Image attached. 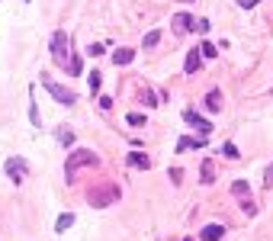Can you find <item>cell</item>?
<instances>
[{
	"label": "cell",
	"mask_w": 273,
	"mask_h": 241,
	"mask_svg": "<svg viewBox=\"0 0 273 241\" xmlns=\"http://www.w3.org/2000/svg\"><path fill=\"white\" fill-rule=\"evenodd\" d=\"M119 196H122V190H119L116 180H100V184H93L90 190H87V203H90L93 209H106V206L119 203Z\"/></svg>",
	"instance_id": "6da1fadb"
},
{
	"label": "cell",
	"mask_w": 273,
	"mask_h": 241,
	"mask_svg": "<svg viewBox=\"0 0 273 241\" xmlns=\"http://www.w3.org/2000/svg\"><path fill=\"white\" fill-rule=\"evenodd\" d=\"M96 164H100V158H96L90 148H74L71 154H68V161H65V180H68V184H74L77 170H81V167H96Z\"/></svg>",
	"instance_id": "7a4b0ae2"
},
{
	"label": "cell",
	"mask_w": 273,
	"mask_h": 241,
	"mask_svg": "<svg viewBox=\"0 0 273 241\" xmlns=\"http://www.w3.org/2000/svg\"><path fill=\"white\" fill-rule=\"evenodd\" d=\"M51 58H55V65H61V68H68L71 65L68 58H74L71 55V36H68L65 29H58L55 36H51Z\"/></svg>",
	"instance_id": "3957f363"
},
{
	"label": "cell",
	"mask_w": 273,
	"mask_h": 241,
	"mask_svg": "<svg viewBox=\"0 0 273 241\" xmlns=\"http://www.w3.org/2000/svg\"><path fill=\"white\" fill-rule=\"evenodd\" d=\"M39 81H42V87H45V90L51 93V97H55V100L61 103V106H74V103H77V93H74V90H68V87H61V84H55L48 74H42Z\"/></svg>",
	"instance_id": "277c9868"
},
{
	"label": "cell",
	"mask_w": 273,
	"mask_h": 241,
	"mask_svg": "<svg viewBox=\"0 0 273 241\" xmlns=\"http://www.w3.org/2000/svg\"><path fill=\"white\" fill-rule=\"evenodd\" d=\"M4 170H7V177H10L13 184H23L26 174H29V161H26V158H7Z\"/></svg>",
	"instance_id": "5b68a950"
},
{
	"label": "cell",
	"mask_w": 273,
	"mask_h": 241,
	"mask_svg": "<svg viewBox=\"0 0 273 241\" xmlns=\"http://www.w3.org/2000/svg\"><path fill=\"white\" fill-rule=\"evenodd\" d=\"M183 119H187V123L199 132V139H209V135H212V123H209V119H202L196 109H183Z\"/></svg>",
	"instance_id": "8992f818"
},
{
	"label": "cell",
	"mask_w": 273,
	"mask_h": 241,
	"mask_svg": "<svg viewBox=\"0 0 273 241\" xmlns=\"http://www.w3.org/2000/svg\"><path fill=\"white\" fill-rule=\"evenodd\" d=\"M171 26H174V32H177V36H187L190 29H196V20H193L190 13H174V16H171Z\"/></svg>",
	"instance_id": "52a82bcc"
},
{
	"label": "cell",
	"mask_w": 273,
	"mask_h": 241,
	"mask_svg": "<svg viewBox=\"0 0 273 241\" xmlns=\"http://www.w3.org/2000/svg\"><path fill=\"white\" fill-rule=\"evenodd\" d=\"M199 68H202V51H199V48H190V51H187V62H183V71H187V74H196Z\"/></svg>",
	"instance_id": "ba28073f"
},
{
	"label": "cell",
	"mask_w": 273,
	"mask_h": 241,
	"mask_svg": "<svg viewBox=\"0 0 273 241\" xmlns=\"http://www.w3.org/2000/svg\"><path fill=\"white\" fill-rule=\"evenodd\" d=\"M202 106H206L209 113H222V90L212 87V90L206 93V100H202Z\"/></svg>",
	"instance_id": "9c48e42d"
},
{
	"label": "cell",
	"mask_w": 273,
	"mask_h": 241,
	"mask_svg": "<svg viewBox=\"0 0 273 241\" xmlns=\"http://www.w3.org/2000/svg\"><path fill=\"white\" fill-rule=\"evenodd\" d=\"M129 167H138V170H148V167H151V158H148V154H142V151H129Z\"/></svg>",
	"instance_id": "30bf717a"
},
{
	"label": "cell",
	"mask_w": 273,
	"mask_h": 241,
	"mask_svg": "<svg viewBox=\"0 0 273 241\" xmlns=\"http://www.w3.org/2000/svg\"><path fill=\"white\" fill-rule=\"evenodd\" d=\"M222 235H225V225H219V222H212V225H206L199 231L202 241H222Z\"/></svg>",
	"instance_id": "8fae6325"
},
{
	"label": "cell",
	"mask_w": 273,
	"mask_h": 241,
	"mask_svg": "<svg viewBox=\"0 0 273 241\" xmlns=\"http://www.w3.org/2000/svg\"><path fill=\"white\" fill-rule=\"evenodd\" d=\"M212 180H215V167H212V161L206 158V161H202V167H199V184H206V187H209Z\"/></svg>",
	"instance_id": "7c38bea8"
},
{
	"label": "cell",
	"mask_w": 273,
	"mask_h": 241,
	"mask_svg": "<svg viewBox=\"0 0 273 241\" xmlns=\"http://www.w3.org/2000/svg\"><path fill=\"white\" fill-rule=\"evenodd\" d=\"M132 58H135V51H132V48H119V51H113V65H116V68L129 65Z\"/></svg>",
	"instance_id": "4fadbf2b"
},
{
	"label": "cell",
	"mask_w": 273,
	"mask_h": 241,
	"mask_svg": "<svg viewBox=\"0 0 273 241\" xmlns=\"http://www.w3.org/2000/svg\"><path fill=\"white\" fill-rule=\"evenodd\" d=\"M187 148H206V139H190V135H183L177 142V151H187Z\"/></svg>",
	"instance_id": "5bb4252c"
},
{
	"label": "cell",
	"mask_w": 273,
	"mask_h": 241,
	"mask_svg": "<svg viewBox=\"0 0 273 241\" xmlns=\"http://www.w3.org/2000/svg\"><path fill=\"white\" fill-rule=\"evenodd\" d=\"M55 139H58L61 145H68V148H71V145H74V132H71L68 126H58V129H55Z\"/></svg>",
	"instance_id": "9a60e30c"
},
{
	"label": "cell",
	"mask_w": 273,
	"mask_h": 241,
	"mask_svg": "<svg viewBox=\"0 0 273 241\" xmlns=\"http://www.w3.org/2000/svg\"><path fill=\"white\" fill-rule=\"evenodd\" d=\"M71 225H74V212H61V216H58V222H55V231L61 235V231H68Z\"/></svg>",
	"instance_id": "2e32d148"
},
{
	"label": "cell",
	"mask_w": 273,
	"mask_h": 241,
	"mask_svg": "<svg viewBox=\"0 0 273 241\" xmlns=\"http://www.w3.org/2000/svg\"><path fill=\"white\" fill-rule=\"evenodd\" d=\"M232 193H235V196H241V200H248V196H251L248 180H235V184H232Z\"/></svg>",
	"instance_id": "e0dca14e"
},
{
	"label": "cell",
	"mask_w": 273,
	"mask_h": 241,
	"mask_svg": "<svg viewBox=\"0 0 273 241\" xmlns=\"http://www.w3.org/2000/svg\"><path fill=\"white\" fill-rule=\"evenodd\" d=\"M157 42H161V29H151V32L145 36V42H142V45H145V48H154Z\"/></svg>",
	"instance_id": "ac0fdd59"
},
{
	"label": "cell",
	"mask_w": 273,
	"mask_h": 241,
	"mask_svg": "<svg viewBox=\"0 0 273 241\" xmlns=\"http://www.w3.org/2000/svg\"><path fill=\"white\" fill-rule=\"evenodd\" d=\"M222 154H225L228 161H238V158H241V154H238V148H235V142H225V145H222Z\"/></svg>",
	"instance_id": "d6986e66"
},
{
	"label": "cell",
	"mask_w": 273,
	"mask_h": 241,
	"mask_svg": "<svg viewBox=\"0 0 273 241\" xmlns=\"http://www.w3.org/2000/svg\"><path fill=\"white\" fill-rule=\"evenodd\" d=\"M142 100H145V106H157V93H154L151 87H145V90H142Z\"/></svg>",
	"instance_id": "ffe728a7"
},
{
	"label": "cell",
	"mask_w": 273,
	"mask_h": 241,
	"mask_svg": "<svg viewBox=\"0 0 273 241\" xmlns=\"http://www.w3.org/2000/svg\"><path fill=\"white\" fill-rule=\"evenodd\" d=\"M199 51H202V58H215V55H219L212 42H199Z\"/></svg>",
	"instance_id": "44dd1931"
},
{
	"label": "cell",
	"mask_w": 273,
	"mask_h": 241,
	"mask_svg": "<svg viewBox=\"0 0 273 241\" xmlns=\"http://www.w3.org/2000/svg\"><path fill=\"white\" fill-rule=\"evenodd\" d=\"M100 71H93V74H87V81H90V93H96V90H100Z\"/></svg>",
	"instance_id": "7402d4cb"
},
{
	"label": "cell",
	"mask_w": 273,
	"mask_h": 241,
	"mask_svg": "<svg viewBox=\"0 0 273 241\" xmlns=\"http://www.w3.org/2000/svg\"><path fill=\"white\" fill-rule=\"evenodd\" d=\"M126 123H129V126H145V113H129Z\"/></svg>",
	"instance_id": "603a6c76"
},
{
	"label": "cell",
	"mask_w": 273,
	"mask_h": 241,
	"mask_svg": "<svg viewBox=\"0 0 273 241\" xmlns=\"http://www.w3.org/2000/svg\"><path fill=\"white\" fill-rule=\"evenodd\" d=\"M241 209L248 212V216H257V206L251 203V196H248V200H241Z\"/></svg>",
	"instance_id": "cb8c5ba5"
},
{
	"label": "cell",
	"mask_w": 273,
	"mask_h": 241,
	"mask_svg": "<svg viewBox=\"0 0 273 241\" xmlns=\"http://www.w3.org/2000/svg\"><path fill=\"white\" fill-rule=\"evenodd\" d=\"M263 187H267V190H273V164L263 170Z\"/></svg>",
	"instance_id": "d4e9b609"
},
{
	"label": "cell",
	"mask_w": 273,
	"mask_h": 241,
	"mask_svg": "<svg viewBox=\"0 0 273 241\" xmlns=\"http://www.w3.org/2000/svg\"><path fill=\"white\" fill-rule=\"evenodd\" d=\"M68 71H71V74H81V58H71V65H68Z\"/></svg>",
	"instance_id": "484cf974"
},
{
	"label": "cell",
	"mask_w": 273,
	"mask_h": 241,
	"mask_svg": "<svg viewBox=\"0 0 273 241\" xmlns=\"http://www.w3.org/2000/svg\"><path fill=\"white\" fill-rule=\"evenodd\" d=\"M87 55H93V58H96V55H103V45H100V42H93V45L87 48Z\"/></svg>",
	"instance_id": "4316f807"
},
{
	"label": "cell",
	"mask_w": 273,
	"mask_h": 241,
	"mask_svg": "<svg viewBox=\"0 0 273 241\" xmlns=\"http://www.w3.org/2000/svg\"><path fill=\"white\" fill-rule=\"evenodd\" d=\"M196 32H202V36H206V32H209V20H196Z\"/></svg>",
	"instance_id": "83f0119b"
},
{
	"label": "cell",
	"mask_w": 273,
	"mask_h": 241,
	"mask_svg": "<svg viewBox=\"0 0 273 241\" xmlns=\"http://www.w3.org/2000/svg\"><path fill=\"white\" fill-rule=\"evenodd\" d=\"M180 177H183V170L180 167H171V180H174V184H180Z\"/></svg>",
	"instance_id": "f1b7e54d"
},
{
	"label": "cell",
	"mask_w": 273,
	"mask_h": 241,
	"mask_svg": "<svg viewBox=\"0 0 273 241\" xmlns=\"http://www.w3.org/2000/svg\"><path fill=\"white\" fill-rule=\"evenodd\" d=\"M238 7H241V10H251V7H257V0H238Z\"/></svg>",
	"instance_id": "f546056e"
},
{
	"label": "cell",
	"mask_w": 273,
	"mask_h": 241,
	"mask_svg": "<svg viewBox=\"0 0 273 241\" xmlns=\"http://www.w3.org/2000/svg\"><path fill=\"white\" fill-rule=\"evenodd\" d=\"M180 4H193V0H180Z\"/></svg>",
	"instance_id": "4dcf8cb0"
},
{
	"label": "cell",
	"mask_w": 273,
	"mask_h": 241,
	"mask_svg": "<svg viewBox=\"0 0 273 241\" xmlns=\"http://www.w3.org/2000/svg\"><path fill=\"white\" fill-rule=\"evenodd\" d=\"M183 241H196V238H183Z\"/></svg>",
	"instance_id": "1f68e13d"
},
{
	"label": "cell",
	"mask_w": 273,
	"mask_h": 241,
	"mask_svg": "<svg viewBox=\"0 0 273 241\" xmlns=\"http://www.w3.org/2000/svg\"><path fill=\"white\" fill-rule=\"evenodd\" d=\"M26 4H29V0H26Z\"/></svg>",
	"instance_id": "d6a6232c"
}]
</instances>
